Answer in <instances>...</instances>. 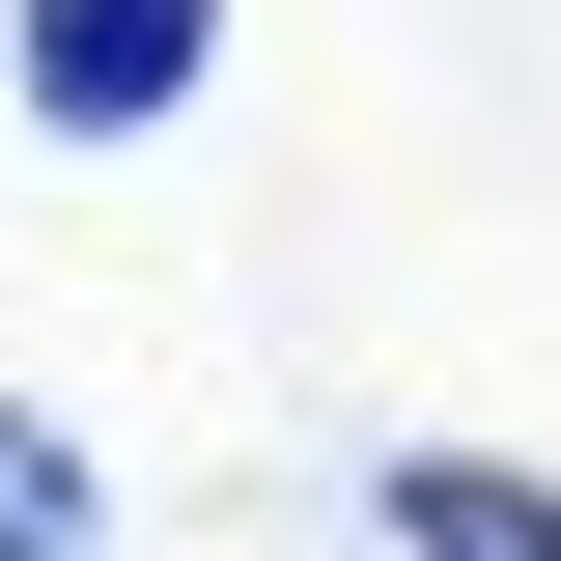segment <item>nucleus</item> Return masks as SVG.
Masks as SVG:
<instances>
[{
	"mask_svg": "<svg viewBox=\"0 0 561 561\" xmlns=\"http://www.w3.org/2000/svg\"><path fill=\"white\" fill-rule=\"evenodd\" d=\"M197 57H225V0H28V113L57 140H169Z\"/></svg>",
	"mask_w": 561,
	"mask_h": 561,
	"instance_id": "f257e3e1",
	"label": "nucleus"
},
{
	"mask_svg": "<svg viewBox=\"0 0 561 561\" xmlns=\"http://www.w3.org/2000/svg\"><path fill=\"white\" fill-rule=\"evenodd\" d=\"M365 505H393L421 561H561V505H534V478H478V449H393Z\"/></svg>",
	"mask_w": 561,
	"mask_h": 561,
	"instance_id": "f03ea898",
	"label": "nucleus"
},
{
	"mask_svg": "<svg viewBox=\"0 0 561 561\" xmlns=\"http://www.w3.org/2000/svg\"><path fill=\"white\" fill-rule=\"evenodd\" d=\"M0 561H84V478H57V421H0Z\"/></svg>",
	"mask_w": 561,
	"mask_h": 561,
	"instance_id": "7ed1b4c3",
	"label": "nucleus"
}]
</instances>
